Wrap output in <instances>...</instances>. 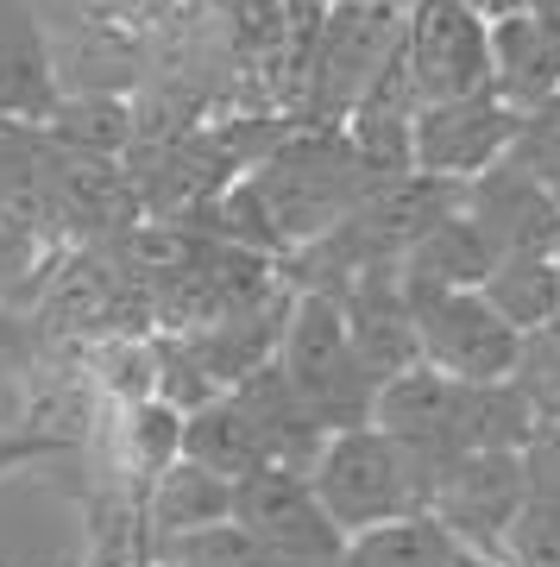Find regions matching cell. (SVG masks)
<instances>
[{
  "label": "cell",
  "instance_id": "cell-1",
  "mask_svg": "<svg viewBox=\"0 0 560 567\" xmlns=\"http://www.w3.org/2000/svg\"><path fill=\"white\" fill-rule=\"evenodd\" d=\"M246 183L259 189L265 215L278 227L283 252H315L328 234H341L353 215H360L372 196H378L391 177H378L372 164L353 152V140H334V133H309V140H290L278 152H265ZM403 183V177H397Z\"/></svg>",
  "mask_w": 560,
  "mask_h": 567
},
{
  "label": "cell",
  "instance_id": "cell-2",
  "mask_svg": "<svg viewBox=\"0 0 560 567\" xmlns=\"http://www.w3.org/2000/svg\"><path fill=\"white\" fill-rule=\"evenodd\" d=\"M309 486L346 543L365 529L403 524V517H428V480L378 423L328 435L315 466H309Z\"/></svg>",
  "mask_w": 560,
  "mask_h": 567
},
{
  "label": "cell",
  "instance_id": "cell-3",
  "mask_svg": "<svg viewBox=\"0 0 560 567\" xmlns=\"http://www.w3.org/2000/svg\"><path fill=\"white\" fill-rule=\"evenodd\" d=\"M283 379L297 385V398L309 404V416L321 423V435H341V429H365L378 410V379L365 372L360 347L346 334V309L328 290H302L290 322H283V347H278Z\"/></svg>",
  "mask_w": 560,
  "mask_h": 567
},
{
  "label": "cell",
  "instance_id": "cell-4",
  "mask_svg": "<svg viewBox=\"0 0 560 567\" xmlns=\"http://www.w3.org/2000/svg\"><path fill=\"white\" fill-rule=\"evenodd\" d=\"M403 297H409V322H416L428 372L454 379V385H510L522 372L529 341L485 303V290L403 284Z\"/></svg>",
  "mask_w": 560,
  "mask_h": 567
},
{
  "label": "cell",
  "instance_id": "cell-5",
  "mask_svg": "<svg viewBox=\"0 0 560 567\" xmlns=\"http://www.w3.org/2000/svg\"><path fill=\"white\" fill-rule=\"evenodd\" d=\"M409 13V7H403ZM403 13L397 7H360L341 0L309 39L302 58V114L315 126L353 121V107L372 95V82L391 70V58L403 51Z\"/></svg>",
  "mask_w": 560,
  "mask_h": 567
},
{
  "label": "cell",
  "instance_id": "cell-6",
  "mask_svg": "<svg viewBox=\"0 0 560 567\" xmlns=\"http://www.w3.org/2000/svg\"><path fill=\"white\" fill-rule=\"evenodd\" d=\"M234 524L290 567H341V555H346V536L321 511L309 473L278 466V461L234 480Z\"/></svg>",
  "mask_w": 560,
  "mask_h": 567
},
{
  "label": "cell",
  "instance_id": "cell-7",
  "mask_svg": "<svg viewBox=\"0 0 560 567\" xmlns=\"http://www.w3.org/2000/svg\"><path fill=\"white\" fill-rule=\"evenodd\" d=\"M522 114L498 102V89L485 95H460V102H435L416 114V140H409V171L447 189L479 183L485 171H498L517 152Z\"/></svg>",
  "mask_w": 560,
  "mask_h": 567
},
{
  "label": "cell",
  "instance_id": "cell-8",
  "mask_svg": "<svg viewBox=\"0 0 560 567\" xmlns=\"http://www.w3.org/2000/svg\"><path fill=\"white\" fill-rule=\"evenodd\" d=\"M522 505H529L522 454L479 447V454H460V461L435 480L428 517H435L460 548H473V555H498V561H510V529H517Z\"/></svg>",
  "mask_w": 560,
  "mask_h": 567
},
{
  "label": "cell",
  "instance_id": "cell-9",
  "mask_svg": "<svg viewBox=\"0 0 560 567\" xmlns=\"http://www.w3.org/2000/svg\"><path fill=\"white\" fill-rule=\"evenodd\" d=\"M403 63L416 102H460L491 89V25L466 13L460 0H409L403 13Z\"/></svg>",
  "mask_w": 560,
  "mask_h": 567
},
{
  "label": "cell",
  "instance_id": "cell-10",
  "mask_svg": "<svg viewBox=\"0 0 560 567\" xmlns=\"http://www.w3.org/2000/svg\"><path fill=\"white\" fill-rule=\"evenodd\" d=\"M372 423L416 461V473L428 480V498H435L440 473L460 461V454H473V435H466V385L440 379L428 365L403 372V379H391V385L378 391Z\"/></svg>",
  "mask_w": 560,
  "mask_h": 567
},
{
  "label": "cell",
  "instance_id": "cell-11",
  "mask_svg": "<svg viewBox=\"0 0 560 567\" xmlns=\"http://www.w3.org/2000/svg\"><path fill=\"white\" fill-rule=\"evenodd\" d=\"M460 215L479 227L491 259H529V252H560V203L541 189L517 158L485 171L460 189Z\"/></svg>",
  "mask_w": 560,
  "mask_h": 567
},
{
  "label": "cell",
  "instance_id": "cell-12",
  "mask_svg": "<svg viewBox=\"0 0 560 567\" xmlns=\"http://www.w3.org/2000/svg\"><path fill=\"white\" fill-rule=\"evenodd\" d=\"M63 102L58 44L39 0H0V121L51 126Z\"/></svg>",
  "mask_w": 560,
  "mask_h": 567
},
{
  "label": "cell",
  "instance_id": "cell-13",
  "mask_svg": "<svg viewBox=\"0 0 560 567\" xmlns=\"http://www.w3.org/2000/svg\"><path fill=\"white\" fill-rule=\"evenodd\" d=\"M341 309H346V334L360 347L365 372L378 379V391L422 365V341H416V322H409V297H403L397 271H360V278L346 284Z\"/></svg>",
  "mask_w": 560,
  "mask_h": 567
},
{
  "label": "cell",
  "instance_id": "cell-14",
  "mask_svg": "<svg viewBox=\"0 0 560 567\" xmlns=\"http://www.w3.org/2000/svg\"><path fill=\"white\" fill-rule=\"evenodd\" d=\"M220 524H234V480H220L208 466L177 461L145 486V548L183 543V536H201Z\"/></svg>",
  "mask_w": 560,
  "mask_h": 567
},
{
  "label": "cell",
  "instance_id": "cell-15",
  "mask_svg": "<svg viewBox=\"0 0 560 567\" xmlns=\"http://www.w3.org/2000/svg\"><path fill=\"white\" fill-rule=\"evenodd\" d=\"M491 89L517 114H529L548 95H560V39L541 20H529V13L498 20L491 25Z\"/></svg>",
  "mask_w": 560,
  "mask_h": 567
},
{
  "label": "cell",
  "instance_id": "cell-16",
  "mask_svg": "<svg viewBox=\"0 0 560 567\" xmlns=\"http://www.w3.org/2000/svg\"><path fill=\"white\" fill-rule=\"evenodd\" d=\"M183 461L208 466L220 480H246V473L271 466V442H265L259 416L227 391V398H215V404H201L189 416V429H183Z\"/></svg>",
  "mask_w": 560,
  "mask_h": 567
},
{
  "label": "cell",
  "instance_id": "cell-17",
  "mask_svg": "<svg viewBox=\"0 0 560 567\" xmlns=\"http://www.w3.org/2000/svg\"><path fill=\"white\" fill-rule=\"evenodd\" d=\"M485 303L517 328L522 341L560 328V252H529V259H498L479 284Z\"/></svg>",
  "mask_w": 560,
  "mask_h": 567
},
{
  "label": "cell",
  "instance_id": "cell-18",
  "mask_svg": "<svg viewBox=\"0 0 560 567\" xmlns=\"http://www.w3.org/2000/svg\"><path fill=\"white\" fill-rule=\"evenodd\" d=\"M183 429H189V416H183L177 404H164V398L114 410V466L133 480L139 498L158 473H170V466L183 461Z\"/></svg>",
  "mask_w": 560,
  "mask_h": 567
},
{
  "label": "cell",
  "instance_id": "cell-19",
  "mask_svg": "<svg viewBox=\"0 0 560 567\" xmlns=\"http://www.w3.org/2000/svg\"><path fill=\"white\" fill-rule=\"evenodd\" d=\"M89 385L107 410H133L158 398V341L152 334H107L89 347Z\"/></svg>",
  "mask_w": 560,
  "mask_h": 567
},
{
  "label": "cell",
  "instance_id": "cell-20",
  "mask_svg": "<svg viewBox=\"0 0 560 567\" xmlns=\"http://www.w3.org/2000/svg\"><path fill=\"white\" fill-rule=\"evenodd\" d=\"M51 265H58V252L44 240V227L32 215L0 203V303L32 316V303H39L44 284H51Z\"/></svg>",
  "mask_w": 560,
  "mask_h": 567
},
{
  "label": "cell",
  "instance_id": "cell-21",
  "mask_svg": "<svg viewBox=\"0 0 560 567\" xmlns=\"http://www.w3.org/2000/svg\"><path fill=\"white\" fill-rule=\"evenodd\" d=\"M44 334L25 309L0 303V435H25L32 416V385H39Z\"/></svg>",
  "mask_w": 560,
  "mask_h": 567
},
{
  "label": "cell",
  "instance_id": "cell-22",
  "mask_svg": "<svg viewBox=\"0 0 560 567\" xmlns=\"http://www.w3.org/2000/svg\"><path fill=\"white\" fill-rule=\"evenodd\" d=\"M341 567H454V536L435 517H403V524L353 536Z\"/></svg>",
  "mask_w": 560,
  "mask_h": 567
},
{
  "label": "cell",
  "instance_id": "cell-23",
  "mask_svg": "<svg viewBox=\"0 0 560 567\" xmlns=\"http://www.w3.org/2000/svg\"><path fill=\"white\" fill-rule=\"evenodd\" d=\"M510 158L560 203V95H548L541 107L522 114V133H517V152H510Z\"/></svg>",
  "mask_w": 560,
  "mask_h": 567
},
{
  "label": "cell",
  "instance_id": "cell-24",
  "mask_svg": "<svg viewBox=\"0 0 560 567\" xmlns=\"http://www.w3.org/2000/svg\"><path fill=\"white\" fill-rule=\"evenodd\" d=\"M522 473H529V498L560 505V416H548V423L529 435V447H522Z\"/></svg>",
  "mask_w": 560,
  "mask_h": 567
},
{
  "label": "cell",
  "instance_id": "cell-25",
  "mask_svg": "<svg viewBox=\"0 0 560 567\" xmlns=\"http://www.w3.org/2000/svg\"><path fill=\"white\" fill-rule=\"evenodd\" d=\"M58 454H70V447L51 442V435H0V480L32 466V461H58Z\"/></svg>",
  "mask_w": 560,
  "mask_h": 567
},
{
  "label": "cell",
  "instance_id": "cell-26",
  "mask_svg": "<svg viewBox=\"0 0 560 567\" xmlns=\"http://www.w3.org/2000/svg\"><path fill=\"white\" fill-rule=\"evenodd\" d=\"M466 13H479L485 25H498V20H517L522 13V0H460Z\"/></svg>",
  "mask_w": 560,
  "mask_h": 567
},
{
  "label": "cell",
  "instance_id": "cell-27",
  "mask_svg": "<svg viewBox=\"0 0 560 567\" xmlns=\"http://www.w3.org/2000/svg\"><path fill=\"white\" fill-rule=\"evenodd\" d=\"M360 7H397V13H403V0H360Z\"/></svg>",
  "mask_w": 560,
  "mask_h": 567
},
{
  "label": "cell",
  "instance_id": "cell-28",
  "mask_svg": "<svg viewBox=\"0 0 560 567\" xmlns=\"http://www.w3.org/2000/svg\"><path fill=\"white\" fill-rule=\"evenodd\" d=\"M139 567H164V561H139Z\"/></svg>",
  "mask_w": 560,
  "mask_h": 567
}]
</instances>
